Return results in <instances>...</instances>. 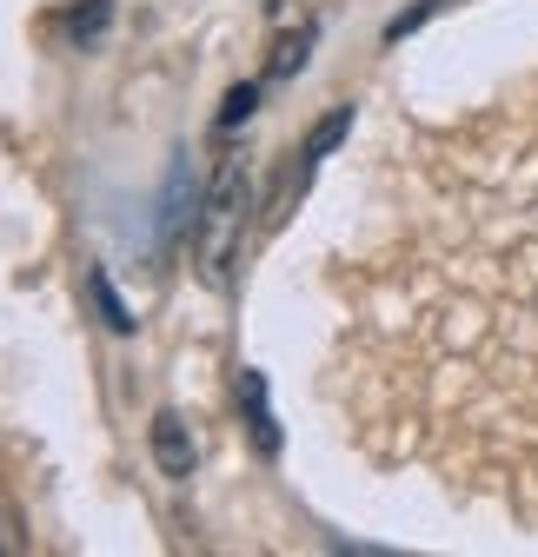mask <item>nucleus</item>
I'll return each instance as SVG.
<instances>
[{
    "instance_id": "obj_1",
    "label": "nucleus",
    "mask_w": 538,
    "mask_h": 557,
    "mask_svg": "<svg viewBox=\"0 0 538 557\" xmlns=\"http://www.w3.org/2000/svg\"><path fill=\"white\" fill-rule=\"evenodd\" d=\"M340 338L353 372L399 379L366 432H399L452 372H538V100L486 113L465 153H426Z\"/></svg>"
},
{
    "instance_id": "obj_2",
    "label": "nucleus",
    "mask_w": 538,
    "mask_h": 557,
    "mask_svg": "<svg viewBox=\"0 0 538 557\" xmlns=\"http://www.w3.org/2000/svg\"><path fill=\"white\" fill-rule=\"evenodd\" d=\"M246 220H253V166L246 160H220L207 193H199L193 213V272L207 278L213 293L233 286V265L246 246Z\"/></svg>"
},
{
    "instance_id": "obj_3",
    "label": "nucleus",
    "mask_w": 538,
    "mask_h": 557,
    "mask_svg": "<svg viewBox=\"0 0 538 557\" xmlns=\"http://www.w3.org/2000/svg\"><path fill=\"white\" fill-rule=\"evenodd\" d=\"M240 411H246V432L259 458H280V425H273V405H266V372H240Z\"/></svg>"
},
{
    "instance_id": "obj_4",
    "label": "nucleus",
    "mask_w": 538,
    "mask_h": 557,
    "mask_svg": "<svg viewBox=\"0 0 538 557\" xmlns=\"http://www.w3.org/2000/svg\"><path fill=\"white\" fill-rule=\"evenodd\" d=\"M193 438H186V425H180V411H160L154 418V465L167 471V478H193Z\"/></svg>"
},
{
    "instance_id": "obj_5",
    "label": "nucleus",
    "mask_w": 538,
    "mask_h": 557,
    "mask_svg": "<svg viewBox=\"0 0 538 557\" xmlns=\"http://www.w3.org/2000/svg\"><path fill=\"white\" fill-rule=\"evenodd\" d=\"M346 133H353V107H332V113L306 133V147H299V180H313V173H319V160H326L332 147H340Z\"/></svg>"
},
{
    "instance_id": "obj_6",
    "label": "nucleus",
    "mask_w": 538,
    "mask_h": 557,
    "mask_svg": "<svg viewBox=\"0 0 538 557\" xmlns=\"http://www.w3.org/2000/svg\"><path fill=\"white\" fill-rule=\"evenodd\" d=\"M87 299H94V312H100V325H107V332H133V312L120 306V293H113V278H107L100 265L87 272Z\"/></svg>"
},
{
    "instance_id": "obj_7",
    "label": "nucleus",
    "mask_w": 538,
    "mask_h": 557,
    "mask_svg": "<svg viewBox=\"0 0 538 557\" xmlns=\"http://www.w3.org/2000/svg\"><path fill=\"white\" fill-rule=\"evenodd\" d=\"M107 21H113V0H87V8L74 14V40H81V47H94V40L107 34Z\"/></svg>"
},
{
    "instance_id": "obj_8",
    "label": "nucleus",
    "mask_w": 538,
    "mask_h": 557,
    "mask_svg": "<svg viewBox=\"0 0 538 557\" xmlns=\"http://www.w3.org/2000/svg\"><path fill=\"white\" fill-rule=\"evenodd\" d=\"M306 47H313V27H299V34H293V47H280V53H273V66H266V81H286V74H299V66H306Z\"/></svg>"
},
{
    "instance_id": "obj_9",
    "label": "nucleus",
    "mask_w": 538,
    "mask_h": 557,
    "mask_svg": "<svg viewBox=\"0 0 538 557\" xmlns=\"http://www.w3.org/2000/svg\"><path fill=\"white\" fill-rule=\"evenodd\" d=\"M439 8H445V0H419V8H413V14H399V21H386V47H399V40H406V34L419 27V21H432Z\"/></svg>"
},
{
    "instance_id": "obj_10",
    "label": "nucleus",
    "mask_w": 538,
    "mask_h": 557,
    "mask_svg": "<svg viewBox=\"0 0 538 557\" xmlns=\"http://www.w3.org/2000/svg\"><path fill=\"white\" fill-rule=\"evenodd\" d=\"M253 100H259V87H253V81H246V87H233V94H227V107H220V133H227V126H240V120L253 113Z\"/></svg>"
},
{
    "instance_id": "obj_11",
    "label": "nucleus",
    "mask_w": 538,
    "mask_h": 557,
    "mask_svg": "<svg viewBox=\"0 0 538 557\" xmlns=\"http://www.w3.org/2000/svg\"><path fill=\"white\" fill-rule=\"evenodd\" d=\"M0 550H8V537H0Z\"/></svg>"
}]
</instances>
